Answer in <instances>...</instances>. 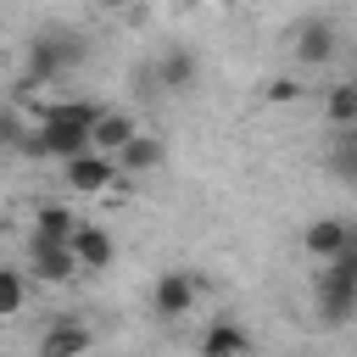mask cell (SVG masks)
<instances>
[{
    "mask_svg": "<svg viewBox=\"0 0 357 357\" xmlns=\"http://www.w3.org/2000/svg\"><path fill=\"white\" fill-rule=\"evenodd\" d=\"M112 162H117V173L139 178V173H156V167L167 162V145H162L156 134H134V139H128V145H123V151H117Z\"/></svg>",
    "mask_w": 357,
    "mask_h": 357,
    "instance_id": "8fae6325",
    "label": "cell"
},
{
    "mask_svg": "<svg viewBox=\"0 0 357 357\" xmlns=\"http://www.w3.org/2000/svg\"><path fill=\"white\" fill-rule=\"evenodd\" d=\"M324 112L335 128H351L357 123V84H329L324 89Z\"/></svg>",
    "mask_w": 357,
    "mask_h": 357,
    "instance_id": "9a60e30c",
    "label": "cell"
},
{
    "mask_svg": "<svg viewBox=\"0 0 357 357\" xmlns=\"http://www.w3.org/2000/svg\"><path fill=\"white\" fill-rule=\"evenodd\" d=\"M195 73H201V61H195L190 45H167V50L156 56V67H151L156 95H184V89H195Z\"/></svg>",
    "mask_w": 357,
    "mask_h": 357,
    "instance_id": "8992f818",
    "label": "cell"
},
{
    "mask_svg": "<svg viewBox=\"0 0 357 357\" xmlns=\"http://www.w3.org/2000/svg\"><path fill=\"white\" fill-rule=\"evenodd\" d=\"M290 56H296L301 67H329V61L340 56V28H335L329 17H312V22H301V28H296V45H290Z\"/></svg>",
    "mask_w": 357,
    "mask_h": 357,
    "instance_id": "5b68a950",
    "label": "cell"
},
{
    "mask_svg": "<svg viewBox=\"0 0 357 357\" xmlns=\"http://www.w3.org/2000/svg\"><path fill=\"white\" fill-rule=\"evenodd\" d=\"M61 184L78 190V195H106V190L117 184V162L100 156V151H78V156L61 162Z\"/></svg>",
    "mask_w": 357,
    "mask_h": 357,
    "instance_id": "277c9868",
    "label": "cell"
},
{
    "mask_svg": "<svg viewBox=\"0 0 357 357\" xmlns=\"http://www.w3.org/2000/svg\"><path fill=\"white\" fill-rule=\"evenodd\" d=\"M67 251L78 257V268H89V273H100V268H112V257H117V245H112V234L100 229V223H84L78 218V229H73V240H67Z\"/></svg>",
    "mask_w": 357,
    "mask_h": 357,
    "instance_id": "ba28073f",
    "label": "cell"
},
{
    "mask_svg": "<svg viewBox=\"0 0 357 357\" xmlns=\"http://www.w3.org/2000/svg\"><path fill=\"white\" fill-rule=\"evenodd\" d=\"M134 134H139V128H134V117L106 106V112L95 117V128H89V151H100V156H117V151H123Z\"/></svg>",
    "mask_w": 357,
    "mask_h": 357,
    "instance_id": "7c38bea8",
    "label": "cell"
},
{
    "mask_svg": "<svg viewBox=\"0 0 357 357\" xmlns=\"http://www.w3.org/2000/svg\"><path fill=\"white\" fill-rule=\"evenodd\" d=\"M245 351H251V335L234 318H212L201 329V357H245Z\"/></svg>",
    "mask_w": 357,
    "mask_h": 357,
    "instance_id": "5bb4252c",
    "label": "cell"
},
{
    "mask_svg": "<svg viewBox=\"0 0 357 357\" xmlns=\"http://www.w3.org/2000/svg\"><path fill=\"white\" fill-rule=\"evenodd\" d=\"M78 61H84V39H78V33H67V28L33 33V45H28V67H22V84H17V89H39V84L61 78V73L78 67Z\"/></svg>",
    "mask_w": 357,
    "mask_h": 357,
    "instance_id": "6da1fadb",
    "label": "cell"
},
{
    "mask_svg": "<svg viewBox=\"0 0 357 357\" xmlns=\"http://www.w3.org/2000/svg\"><path fill=\"white\" fill-rule=\"evenodd\" d=\"M301 95H307L301 78H268V84H262V100H268V106H290V100H301Z\"/></svg>",
    "mask_w": 357,
    "mask_h": 357,
    "instance_id": "ac0fdd59",
    "label": "cell"
},
{
    "mask_svg": "<svg viewBox=\"0 0 357 357\" xmlns=\"http://www.w3.org/2000/svg\"><path fill=\"white\" fill-rule=\"evenodd\" d=\"M100 11H123V6H134V0H95Z\"/></svg>",
    "mask_w": 357,
    "mask_h": 357,
    "instance_id": "ffe728a7",
    "label": "cell"
},
{
    "mask_svg": "<svg viewBox=\"0 0 357 357\" xmlns=\"http://www.w3.org/2000/svg\"><path fill=\"white\" fill-rule=\"evenodd\" d=\"M195 296H201V279H195L190 268H167V273L151 284V312H156L162 324H173V318L195 312Z\"/></svg>",
    "mask_w": 357,
    "mask_h": 357,
    "instance_id": "3957f363",
    "label": "cell"
},
{
    "mask_svg": "<svg viewBox=\"0 0 357 357\" xmlns=\"http://www.w3.org/2000/svg\"><path fill=\"white\" fill-rule=\"evenodd\" d=\"M22 301H28L22 273H17V268H0V318H17V312H22Z\"/></svg>",
    "mask_w": 357,
    "mask_h": 357,
    "instance_id": "2e32d148",
    "label": "cell"
},
{
    "mask_svg": "<svg viewBox=\"0 0 357 357\" xmlns=\"http://www.w3.org/2000/svg\"><path fill=\"white\" fill-rule=\"evenodd\" d=\"M89 351H95V329L78 318H56L39 335V357H89Z\"/></svg>",
    "mask_w": 357,
    "mask_h": 357,
    "instance_id": "52a82bcc",
    "label": "cell"
},
{
    "mask_svg": "<svg viewBox=\"0 0 357 357\" xmlns=\"http://www.w3.org/2000/svg\"><path fill=\"white\" fill-rule=\"evenodd\" d=\"M28 268H33L39 284H73V279L84 273L67 245H33V240H28Z\"/></svg>",
    "mask_w": 357,
    "mask_h": 357,
    "instance_id": "9c48e42d",
    "label": "cell"
},
{
    "mask_svg": "<svg viewBox=\"0 0 357 357\" xmlns=\"http://www.w3.org/2000/svg\"><path fill=\"white\" fill-rule=\"evenodd\" d=\"M318 301H324V324L340 329V324L351 318V307H357V240L329 257V268H324V279H318Z\"/></svg>",
    "mask_w": 357,
    "mask_h": 357,
    "instance_id": "7a4b0ae2",
    "label": "cell"
},
{
    "mask_svg": "<svg viewBox=\"0 0 357 357\" xmlns=\"http://www.w3.org/2000/svg\"><path fill=\"white\" fill-rule=\"evenodd\" d=\"M301 245H307V257H318V262H329L340 245H351V223L346 218H312L307 229H301Z\"/></svg>",
    "mask_w": 357,
    "mask_h": 357,
    "instance_id": "30bf717a",
    "label": "cell"
},
{
    "mask_svg": "<svg viewBox=\"0 0 357 357\" xmlns=\"http://www.w3.org/2000/svg\"><path fill=\"white\" fill-rule=\"evenodd\" d=\"M73 229H78V212L61 206V201H45V206L33 212V245H67Z\"/></svg>",
    "mask_w": 357,
    "mask_h": 357,
    "instance_id": "4fadbf2b",
    "label": "cell"
},
{
    "mask_svg": "<svg viewBox=\"0 0 357 357\" xmlns=\"http://www.w3.org/2000/svg\"><path fill=\"white\" fill-rule=\"evenodd\" d=\"M335 173L340 178H357V134L340 128V145H335Z\"/></svg>",
    "mask_w": 357,
    "mask_h": 357,
    "instance_id": "d6986e66",
    "label": "cell"
},
{
    "mask_svg": "<svg viewBox=\"0 0 357 357\" xmlns=\"http://www.w3.org/2000/svg\"><path fill=\"white\" fill-rule=\"evenodd\" d=\"M22 134H28L22 112H17L11 100H0V151H17V145H22Z\"/></svg>",
    "mask_w": 357,
    "mask_h": 357,
    "instance_id": "e0dca14e",
    "label": "cell"
}]
</instances>
